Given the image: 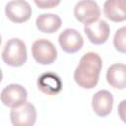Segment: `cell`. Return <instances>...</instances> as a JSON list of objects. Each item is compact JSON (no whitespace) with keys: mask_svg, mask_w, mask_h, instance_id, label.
<instances>
[{"mask_svg":"<svg viewBox=\"0 0 126 126\" xmlns=\"http://www.w3.org/2000/svg\"><path fill=\"white\" fill-rule=\"evenodd\" d=\"M101 68L102 60L97 53L88 52L84 54L74 71L76 84L83 89H94L98 83Z\"/></svg>","mask_w":126,"mask_h":126,"instance_id":"cell-1","label":"cell"},{"mask_svg":"<svg viewBox=\"0 0 126 126\" xmlns=\"http://www.w3.org/2000/svg\"><path fill=\"white\" fill-rule=\"evenodd\" d=\"M1 57L4 63H6L8 66L11 67L23 66L28 59L27 46L25 42L18 37H13L9 39L5 43Z\"/></svg>","mask_w":126,"mask_h":126,"instance_id":"cell-2","label":"cell"},{"mask_svg":"<svg viewBox=\"0 0 126 126\" xmlns=\"http://www.w3.org/2000/svg\"><path fill=\"white\" fill-rule=\"evenodd\" d=\"M100 8L95 1H79L74 7V16L76 20L84 24L85 26L97 22L100 17Z\"/></svg>","mask_w":126,"mask_h":126,"instance_id":"cell-3","label":"cell"},{"mask_svg":"<svg viewBox=\"0 0 126 126\" xmlns=\"http://www.w3.org/2000/svg\"><path fill=\"white\" fill-rule=\"evenodd\" d=\"M33 59L40 65H50L57 58V50L54 44L45 38L36 39L32 46Z\"/></svg>","mask_w":126,"mask_h":126,"instance_id":"cell-4","label":"cell"},{"mask_svg":"<svg viewBox=\"0 0 126 126\" xmlns=\"http://www.w3.org/2000/svg\"><path fill=\"white\" fill-rule=\"evenodd\" d=\"M36 109L32 102H25L21 106L12 108L10 119L13 126H33L36 121Z\"/></svg>","mask_w":126,"mask_h":126,"instance_id":"cell-5","label":"cell"},{"mask_svg":"<svg viewBox=\"0 0 126 126\" xmlns=\"http://www.w3.org/2000/svg\"><path fill=\"white\" fill-rule=\"evenodd\" d=\"M27 90L19 84H10L1 92V101L5 106L15 108L27 102Z\"/></svg>","mask_w":126,"mask_h":126,"instance_id":"cell-6","label":"cell"},{"mask_svg":"<svg viewBox=\"0 0 126 126\" xmlns=\"http://www.w3.org/2000/svg\"><path fill=\"white\" fill-rule=\"evenodd\" d=\"M5 14L11 22L21 24L30 20L32 14V9L27 1L15 0L10 1L6 4Z\"/></svg>","mask_w":126,"mask_h":126,"instance_id":"cell-7","label":"cell"},{"mask_svg":"<svg viewBox=\"0 0 126 126\" xmlns=\"http://www.w3.org/2000/svg\"><path fill=\"white\" fill-rule=\"evenodd\" d=\"M58 42L64 52L74 54L82 49L84 45V38L77 30L66 29L59 34Z\"/></svg>","mask_w":126,"mask_h":126,"instance_id":"cell-8","label":"cell"},{"mask_svg":"<svg viewBox=\"0 0 126 126\" xmlns=\"http://www.w3.org/2000/svg\"><path fill=\"white\" fill-rule=\"evenodd\" d=\"M113 95L107 90L96 92L92 97V107L94 112L99 117H105L110 114L113 107Z\"/></svg>","mask_w":126,"mask_h":126,"instance_id":"cell-9","label":"cell"},{"mask_svg":"<svg viewBox=\"0 0 126 126\" xmlns=\"http://www.w3.org/2000/svg\"><path fill=\"white\" fill-rule=\"evenodd\" d=\"M84 32L88 39L93 44L100 45L106 42V40L108 39L110 33V28L105 21L99 20L94 24L85 26Z\"/></svg>","mask_w":126,"mask_h":126,"instance_id":"cell-10","label":"cell"},{"mask_svg":"<svg viewBox=\"0 0 126 126\" xmlns=\"http://www.w3.org/2000/svg\"><path fill=\"white\" fill-rule=\"evenodd\" d=\"M38 90L48 95H55L62 90V82L59 76L54 73L47 72L41 74L37 79Z\"/></svg>","mask_w":126,"mask_h":126,"instance_id":"cell-11","label":"cell"},{"mask_svg":"<svg viewBox=\"0 0 126 126\" xmlns=\"http://www.w3.org/2000/svg\"><path fill=\"white\" fill-rule=\"evenodd\" d=\"M104 16L115 23L126 21V0H107L103 4Z\"/></svg>","mask_w":126,"mask_h":126,"instance_id":"cell-12","label":"cell"},{"mask_svg":"<svg viewBox=\"0 0 126 126\" xmlns=\"http://www.w3.org/2000/svg\"><path fill=\"white\" fill-rule=\"evenodd\" d=\"M106 81L114 89H126V65L115 63L109 66L106 71Z\"/></svg>","mask_w":126,"mask_h":126,"instance_id":"cell-13","label":"cell"},{"mask_svg":"<svg viewBox=\"0 0 126 126\" xmlns=\"http://www.w3.org/2000/svg\"><path fill=\"white\" fill-rule=\"evenodd\" d=\"M36 28L39 32L43 33H53L56 32L62 25L61 18L52 13L40 14L35 21Z\"/></svg>","mask_w":126,"mask_h":126,"instance_id":"cell-14","label":"cell"},{"mask_svg":"<svg viewBox=\"0 0 126 126\" xmlns=\"http://www.w3.org/2000/svg\"><path fill=\"white\" fill-rule=\"evenodd\" d=\"M113 45L118 52L126 54V26L116 31L113 37Z\"/></svg>","mask_w":126,"mask_h":126,"instance_id":"cell-15","label":"cell"},{"mask_svg":"<svg viewBox=\"0 0 126 126\" xmlns=\"http://www.w3.org/2000/svg\"><path fill=\"white\" fill-rule=\"evenodd\" d=\"M34 4L38 8H40V9H52V8L58 6L60 4V1H53V0H48V1L42 0V1H38V0H35L34 1Z\"/></svg>","mask_w":126,"mask_h":126,"instance_id":"cell-16","label":"cell"},{"mask_svg":"<svg viewBox=\"0 0 126 126\" xmlns=\"http://www.w3.org/2000/svg\"><path fill=\"white\" fill-rule=\"evenodd\" d=\"M117 112L119 115V118L126 123V99H123L119 102L118 104V108H117Z\"/></svg>","mask_w":126,"mask_h":126,"instance_id":"cell-17","label":"cell"}]
</instances>
